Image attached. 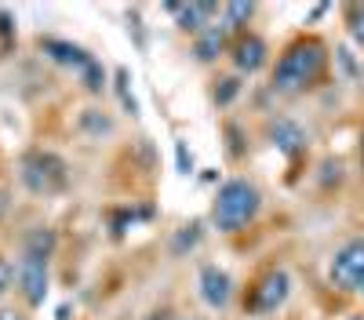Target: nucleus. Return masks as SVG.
<instances>
[{
	"label": "nucleus",
	"instance_id": "f257e3e1",
	"mask_svg": "<svg viewBox=\"0 0 364 320\" xmlns=\"http://www.w3.org/2000/svg\"><path fill=\"white\" fill-rule=\"evenodd\" d=\"M324 62H328V48L324 40L317 37H299L291 40L281 58H277V66H273V92L277 95H299V92H306V87L317 84V77L324 73Z\"/></svg>",
	"mask_w": 364,
	"mask_h": 320
},
{
	"label": "nucleus",
	"instance_id": "f03ea898",
	"mask_svg": "<svg viewBox=\"0 0 364 320\" xmlns=\"http://www.w3.org/2000/svg\"><path fill=\"white\" fill-rule=\"evenodd\" d=\"M259 208H262V193L255 182L226 179L215 193V204H211V222H215L219 233H240L248 222H255Z\"/></svg>",
	"mask_w": 364,
	"mask_h": 320
},
{
	"label": "nucleus",
	"instance_id": "7ed1b4c3",
	"mask_svg": "<svg viewBox=\"0 0 364 320\" xmlns=\"http://www.w3.org/2000/svg\"><path fill=\"white\" fill-rule=\"evenodd\" d=\"M18 179L29 193H58L66 189L70 182V171H66V160L51 153V150H29L22 160H18Z\"/></svg>",
	"mask_w": 364,
	"mask_h": 320
},
{
	"label": "nucleus",
	"instance_id": "20e7f679",
	"mask_svg": "<svg viewBox=\"0 0 364 320\" xmlns=\"http://www.w3.org/2000/svg\"><path fill=\"white\" fill-rule=\"evenodd\" d=\"M15 284H18V295L26 299L29 309L44 306V299H48V284H51V258L26 255V251H22L18 266H15Z\"/></svg>",
	"mask_w": 364,
	"mask_h": 320
},
{
	"label": "nucleus",
	"instance_id": "39448f33",
	"mask_svg": "<svg viewBox=\"0 0 364 320\" xmlns=\"http://www.w3.org/2000/svg\"><path fill=\"white\" fill-rule=\"evenodd\" d=\"M331 284L339 291H364V241H350L331 258Z\"/></svg>",
	"mask_w": 364,
	"mask_h": 320
},
{
	"label": "nucleus",
	"instance_id": "423d86ee",
	"mask_svg": "<svg viewBox=\"0 0 364 320\" xmlns=\"http://www.w3.org/2000/svg\"><path fill=\"white\" fill-rule=\"evenodd\" d=\"M288 295H291V277H288V270H269L266 277L255 280L248 306H252V313H277V309L288 302Z\"/></svg>",
	"mask_w": 364,
	"mask_h": 320
},
{
	"label": "nucleus",
	"instance_id": "0eeeda50",
	"mask_svg": "<svg viewBox=\"0 0 364 320\" xmlns=\"http://www.w3.org/2000/svg\"><path fill=\"white\" fill-rule=\"evenodd\" d=\"M230 58H233V66L237 73H259L266 62H269V48L259 33H240L233 44H230Z\"/></svg>",
	"mask_w": 364,
	"mask_h": 320
},
{
	"label": "nucleus",
	"instance_id": "6e6552de",
	"mask_svg": "<svg viewBox=\"0 0 364 320\" xmlns=\"http://www.w3.org/2000/svg\"><path fill=\"white\" fill-rule=\"evenodd\" d=\"M197 287H200V299L208 309H226L233 299V277L219 266H200Z\"/></svg>",
	"mask_w": 364,
	"mask_h": 320
},
{
	"label": "nucleus",
	"instance_id": "1a4fd4ad",
	"mask_svg": "<svg viewBox=\"0 0 364 320\" xmlns=\"http://www.w3.org/2000/svg\"><path fill=\"white\" fill-rule=\"evenodd\" d=\"M230 51V29L223 22H211L208 29H200V33L193 37V58L197 62H219V58Z\"/></svg>",
	"mask_w": 364,
	"mask_h": 320
},
{
	"label": "nucleus",
	"instance_id": "9d476101",
	"mask_svg": "<svg viewBox=\"0 0 364 320\" xmlns=\"http://www.w3.org/2000/svg\"><path fill=\"white\" fill-rule=\"evenodd\" d=\"M168 15H175V26L186 29V33H200V29H208L211 22H215L223 15L219 4H168Z\"/></svg>",
	"mask_w": 364,
	"mask_h": 320
},
{
	"label": "nucleus",
	"instance_id": "9b49d317",
	"mask_svg": "<svg viewBox=\"0 0 364 320\" xmlns=\"http://www.w3.org/2000/svg\"><path fill=\"white\" fill-rule=\"evenodd\" d=\"M41 51L51 58V62H58V66H70V70H84L87 62H91V55L84 51V48H77V44H70V40H55V37H48V40H41Z\"/></svg>",
	"mask_w": 364,
	"mask_h": 320
},
{
	"label": "nucleus",
	"instance_id": "f8f14e48",
	"mask_svg": "<svg viewBox=\"0 0 364 320\" xmlns=\"http://www.w3.org/2000/svg\"><path fill=\"white\" fill-rule=\"evenodd\" d=\"M269 138H273V145H277L281 153H288V157H295V153L306 150V131H302L295 121H273V124H269Z\"/></svg>",
	"mask_w": 364,
	"mask_h": 320
},
{
	"label": "nucleus",
	"instance_id": "ddd939ff",
	"mask_svg": "<svg viewBox=\"0 0 364 320\" xmlns=\"http://www.w3.org/2000/svg\"><path fill=\"white\" fill-rule=\"evenodd\" d=\"M22 251H26V255H41V258H51V255H55V233H51L48 226L29 229L26 237H22Z\"/></svg>",
	"mask_w": 364,
	"mask_h": 320
},
{
	"label": "nucleus",
	"instance_id": "4468645a",
	"mask_svg": "<svg viewBox=\"0 0 364 320\" xmlns=\"http://www.w3.org/2000/svg\"><path fill=\"white\" fill-rule=\"evenodd\" d=\"M252 15H255V4H223V26L230 33H245Z\"/></svg>",
	"mask_w": 364,
	"mask_h": 320
},
{
	"label": "nucleus",
	"instance_id": "2eb2a0df",
	"mask_svg": "<svg viewBox=\"0 0 364 320\" xmlns=\"http://www.w3.org/2000/svg\"><path fill=\"white\" fill-rule=\"evenodd\" d=\"M80 131L91 135V138H102V135H113V121L102 109H84L80 113Z\"/></svg>",
	"mask_w": 364,
	"mask_h": 320
},
{
	"label": "nucleus",
	"instance_id": "dca6fc26",
	"mask_svg": "<svg viewBox=\"0 0 364 320\" xmlns=\"http://www.w3.org/2000/svg\"><path fill=\"white\" fill-rule=\"evenodd\" d=\"M77 77L84 80V87H87V92H95V95H99L102 87H106V73H102V66L95 62V58H91V62H87V66H84Z\"/></svg>",
	"mask_w": 364,
	"mask_h": 320
},
{
	"label": "nucleus",
	"instance_id": "f3484780",
	"mask_svg": "<svg viewBox=\"0 0 364 320\" xmlns=\"http://www.w3.org/2000/svg\"><path fill=\"white\" fill-rule=\"evenodd\" d=\"M346 26H350V37L364 48V4H350L346 8Z\"/></svg>",
	"mask_w": 364,
	"mask_h": 320
},
{
	"label": "nucleus",
	"instance_id": "a211bd4d",
	"mask_svg": "<svg viewBox=\"0 0 364 320\" xmlns=\"http://www.w3.org/2000/svg\"><path fill=\"white\" fill-rule=\"evenodd\" d=\"M237 92H240V80H237V77H226V80H219V87H215V102H219V106H230V102L237 99Z\"/></svg>",
	"mask_w": 364,
	"mask_h": 320
},
{
	"label": "nucleus",
	"instance_id": "6ab92c4d",
	"mask_svg": "<svg viewBox=\"0 0 364 320\" xmlns=\"http://www.w3.org/2000/svg\"><path fill=\"white\" fill-rule=\"evenodd\" d=\"M11 284H15V266H11L4 255H0V299L11 291Z\"/></svg>",
	"mask_w": 364,
	"mask_h": 320
},
{
	"label": "nucleus",
	"instance_id": "aec40b11",
	"mask_svg": "<svg viewBox=\"0 0 364 320\" xmlns=\"http://www.w3.org/2000/svg\"><path fill=\"white\" fill-rule=\"evenodd\" d=\"M0 37H4V40L11 37V15H8L4 8H0Z\"/></svg>",
	"mask_w": 364,
	"mask_h": 320
},
{
	"label": "nucleus",
	"instance_id": "412c9836",
	"mask_svg": "<svg viewBox=\"0 0 364 320\" xmlns=\"http://www.w3.org/2000/svg\"><path fill=\"white\" fill-rule=\"evenodd\" d=\"M8 208H11V200H8V189L0 186V222H4V215H8Z\"/></svg>",
	"mask_w": 364,
	"mask_h": 320
},
{
	"label": "nucleus",
	"instance_id": "4be33fe9",
	"mask_svg": "<svg viewBox=\"0 0 364 320\" xmlns=\"http://www.w3.org/2000/svg\"><path fill=\"white\" fill-rule=\"evenodd\" d=\"M0 320H26L18 309H0Z\"/></svg>",
	"mask_w": 364,
	"mask_h": 320
},
{
	"label": "nucleus",
	"instance_id": "5701e85b",
	"mask_svg": "<svg viewBox=\"0 0 364 320\" xmlns=\"http://www.w3.org/2000/svg\"><path fill=\"white\" fill-rule=\"evenodd\" d=\"M146 320H171V313H168V309H161V313H154V316H146Z\"/></svg>",
	"mask_w": 364,
	"mask_h": 320
},
{
	"label": "nucleus",
	"instance_id": "b1692460",
	"mask_svg": "<svg viewBox=\"0 0 364 320\" xmlns=\"http://www.w3.org/2000/svg\"><path fill=\"white\" fill-rule=\"evenodd\" d=\"M346 320H364V313H350V316H346Z\"/></svg>",
	"mask_w": 364,
	"mask_h": 320
},
{
	"label": "nucleus",
	"instance_id": "393cba45",
	"mask_svg": "<svg viewBox=\"0 0 364 320\" xmlns=\"http://www.w3.org/2000/svg\"><path fill=\"white\" fill-rule=\"evenodd\" d=\"M360 167H364V138H360Z\"/></svg>",
	"mask_w": 364,
	"mask_h": 320
},
{
	"label": "nucleus",
	"instance_id": "a878e982",
	"mask_svg": "<svg viewBox=\"0 0 364 320\" xmlns=\"http://www.w3.org/2000/svg\"><path fill=\"white\" fill-rule=\"evenodd\" d=\"M190 320H193V316H190Z\"/></svg>",
	"mask_w": 364,
	"mask_h": 320
}]
</instances>
